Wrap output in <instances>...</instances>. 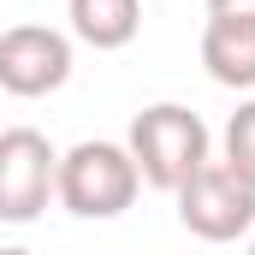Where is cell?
<instances>
[{"label": "cell", "instance_id": "cell-7", "mask_svg": "<svg viewBox=\"0 0 255 255\" xmlns=\"http://www.w3.org/2000/svg\"><path fill=\"white\" fill-rule=\"evenodd\" d=\"M71 36L95 54H119L142 30V0H65Z\"/></svg>", "mask_w": 255, "mask_h": 255}, {"label": "cell", "instance_id": "cell-10", "mask_svg": "<svg viewBox=\"0 0 255 255\" xmlns=\"http://www.w3.org/2000/svg\"><path fill=\"white\" fill-rule=\"evenodd\" d=\"M0 255H36V250H0Z\"/></svg>", "mask_w": 255, "mask_h": 255}, {"label": "cell", "instance_id": "cell-9", "mask_svg": "<svg viewBox=\"0 0 255 255\" xmlns=\"http://www.w3.org/2000/svg\"><path fill=\"white\" fill-rule=\"evenodd\" d=\"M208 18H238V24H255V0H208Z\"/></svg>", "mask_w": 255, "mask_h": 255}, {"label": "cell", "instance_id": "cell-2", "mask_svg": "<svg viewBox=\"0 0 255 255\" xmlns=\"http://www.w3.org/2000/svg\"><path fill=\"white\" fill-rule=\"evenodd\" d=\"M142 190V172L125 142H71L60 154L54 202L71 220H119Z\"/></svg>", "mask_w": 255, "mask_h": 255}, {"label": "cell", "instance_id": "cell-8", "mask_svg": "<svg viewBox=\"0 0 255 255\" xmlns=\"http://www.w3.org/2000/svg\"><path fill=\"white\" fill-rule=\"evenodd\" d=\"M220 166H226L238 184L255 190V101H244V107L226 119V130H220Z\"/></svg>", "mask_w": 255, "mask_h": 255}, {"label": "cell", "instance_id": "cell-1", "mask_svg": "<svg viewBox=\"0 0 255 255\" xmlns=\"http://www.w3.org/2000/svg\"><path fill=\"white\" fill-rule=\"evenodd\" d=\"M130 160L142 172L148 190H166L178 196L196 172L214 160V136L202 125V113H190L184 101H154L130 119V136H125Z\"/></svg>", "mask_w": 255, "mask_h": 255}, {"label": "cell", "instance_id": "cell-6", "mask_svg": "<svg viewBox=\"0 0 255 255\" xmlns=\"http://www.w3.org/2000/svg\"><path fill=\"white\" fill-rule=\"evenodd\" d=\"M202 65L220 89H255V24L208 18L202 24Z\"/></svg>", "mask_w": 255, "mask_h": 255}, {"label": "cell", "instance_id": "cell-5", "mask_svg": "<svg viewBox=\"0 0 255 255\" xmlns=\"http://www.w3.org/2000/svg\"><path fill=\"white\" fill-rule=\"evenodd\" d=\"M178 226L202 244H238L255 232V190L238 184L220 160H208L178 190Z\"/></svg>", "mask_w": 255, "mask_h": 255}, {"label": "cell", "instance_id": "cell-4", "mask_svg": "<svg viewBox=\"0 0 255 255\" xmlns=\"http://www.w3.org/2000/svg\"><path fill=\"white\" fill-rule=\"evenodd\" d=\"M71 83V36L54 24H12L0 30V89L18 101H42Z\"/></svg>", "mask_w": 255, "mask_h": 255}, {"label": "cell", "instance_id": "cell-11", "mask_svg": "<svg viewBox=\"0 0 255 255\" xmlns=\"http://www.w3.org/2000/svg\"><path fill=\"white\" fill-rule=\"evenodd\" d=\"M250 255H255V232H250Z\"/></svg>", "mask_w": 255, "mask_h": 255}, {"label": "cell", "instance_id": "cell-3", "mask_svg": "<svg viewBox=\"0 0 255 255\" xmlns=\"http://www.w3.org/2000/svg\"><path fill=\"white\" fill-rule=\"evenodd\" d=\"M54 178H60V148L36 125L0 130V220L6 226L42 220V208L54 202Z\"/></svg>", "mask_w": 255, "mask_h": 255}]
</instances>
